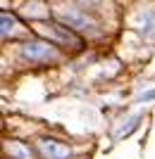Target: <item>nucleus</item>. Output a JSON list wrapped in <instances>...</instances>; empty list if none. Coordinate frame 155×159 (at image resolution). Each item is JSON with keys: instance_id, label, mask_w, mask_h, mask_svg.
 <instances>
[{"instance_id": "obj_3", "label": "nucleus", "mask_w": 155, "mask_h": 159, "mask_svg": "<svg viewBox=\"0 0 155 159\" xmlns=\"http://www.w3.org/2000/svg\"><path fill=\"white\" fill-rule=\"evenodd\" d=\"M153 100H155V90H148V93H143L138 98V102H153Z\"/></svg>"}, {"instance_id": "obj_2", "label": "nucleus", "mask_w": 155, "mask_h": 159, "mask_svg": "<svg viewBox=\"0 0 155 159\" xmlns=\"http://www.w3.org/2000/svg\"><path fill=\"white\" fill-rule=\"evenodd\" d=\"M38 147H41V154H43L46 159H69L72 157V152H69L65 145L55 143V140H48V138L41 140Z\"/></svg>"}, {"instance_id": "obj_1", "label": "nucleus", "mask_w": 155, "mask_h": 159, "mask_svg": "<svg viewBox=\"0 0 155 159\" xmlns=\"http://www.w3.org/2000/svg\"><path fill=\"white\" fill-rule=\"evenodd\" d=\"M22 57L27 60H34V62H48V60H57L60 52L55 50L53 45L48 43H41V40H29L22 45Z\"/></svg>"}]
</instances>
